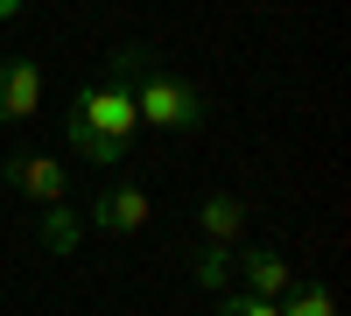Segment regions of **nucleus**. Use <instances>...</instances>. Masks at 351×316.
Listing matches in <instances>:
<instances>
[{
  "label": "nucleus",
  "mask_w": 351,
  "mask_h": 316,
  "mask_svg": "<svg viewBox=\"0 0 351 316\" xmlns=\"http://www.w3.org/2000/svg\"><path fill=\"white\" fill-rule=\"evenodd\" d=\"M141 127V106H134V84H92L77 92L71 120H64V141L84 155V162H127V141Z\"/></svg>",
  "instance_id": "nucleus-1"
},
{
  "label": "nucleus",
  "mask_w": 351,
  "mask_h": 316,
  "mask_svg": "<svg viewBox=\"0 0 351 316\" xmlns=\"http://www.w3.org/2000/svg\"><path fill=\"white\" fill-rule=\"evenodd\" d=\"M134 106H141V120L148 127H162V134H190V127H204V92L190 77H176V71H141V84H134Z\"/></svg>",
  "instance_id": "nucleus-2"
},
{
  "label": "nucleus",
  "mask_w": 351,
  "mask_h": 316,
  "mask_svg": "<svg viewBox=\"0 0 351 316\" xmlns=\"http://www.w3.org/2000/svg\"><path fill=\"white\" fill-rule=\"evenodd\" d=\"M0 176H8V190L36 197V204H64V190H71V169L56 162V155H8Z\"/></svg>",
  "instance_id": "nucleus-3"
},
{
  "label": "nucleus",
  "mask_w": 351,
  "mask_h": 316,
  "mask_svg": "<svg viewBox=\"0 0 351 316\" xmlns=\"http://www.w3.org/2000/svg\"><path fill=\"white\" fill-rule=\"evenodd\" d=\"M92 225H99V232H112V239L141 232V225H148V190H141V183H112V190H99V197H92Z\"/></svg>",
  "instance_id": "nucleus-4"
},
{
  "label": "nucleus",
  "mask_w": 351,
  "mask_h": 316,
  "mask_svg": "<svg viewBox=\"0 0 351 316\" xmlns=\"http://www.w3.org/2000/svg\"><path fill=\"white\" fill-rule=\"evenodd\" d=\"M43 106V71L28 56H0V120H36Z\"/></svg>",
  "instance_id": "nucleus-5"
},
{
  "label": "nucleus",
  "mask_w": 351,
  "mask_h": 316,
  "mask_svg": "<svg viewBox=\"0 0 351 316\" xmlns=\"http://www.w3.org/2000/svg\"><path fill=\"white\" fill-rule=\"evenodd\" d=\"M232 274H246V295H260V302H281L288 289H295V274H288V260H281V253H267V246H246Z\"/></svg>",
  "instance_id": "nucleus-6"
},
{
  "label": "nucleus",
  "mask_w": 351,
  "mask_h": 316,
  "mask_svg": "<svg viewBox=\"0 0 351 316\" xmlns=\"http://www.w3.org/2000/svg\"><path fill=\"white\" fill-rule=\"evenodd\" d=\"M197 218H204V239H211V246H232V239L246 232V218H253V211L239 204V197H204V211H197Z\"/></svg>",
  "instance_id": "nucleus-7"
},
{
  "label": "nucleus",
  "mask_w": 351,
  "mask_h": 316,
  "mask_svg": "<svg viewBox=\"0 0 351 316\" xmlns=\"http://www.w3.org/2000/svg\"><path fill=\"white\" fill-rule=\"evenodd\" d=\"M281 316H337V295L324 281H295V289L281 295Z\"/></svg>",
  "instance_id": "nucleus-8"
},
{
  "label": "nucleus",
  "mask_w": 351,
  "mask_h": 316,
  "mask_svg": "<svg viewBox=\"0 0 351 316\" xmlns=\"http://www.w3.org/2000/svg\"><path fill=\"white\" fill-rule=\"evenodd\" d=\"M232 267H239V260H232V246H204V253H197V289H225Z\"/></svg>",
  "instance_id": "nucleus-9"
},
{
  "label": "nucleus",
  "mask_w": 351,
  "mask_h": 316,
  "mask_svg": "<svg viewBox=\"0 0 351 316\" xmlns=\"http://www.w3.org/2000/svg\"><path fill=\"white\" fill-rule=\"evenodd\" d=\"M43 239H49V253H71V246H77V211L49 204V218H43Z\"/></svg>",
  "instance_id": "nucleus-10"
},
{
  "label": "nucleus",
  "mask_w": 351,
  "mask_h": 316,
  "mask_svg": "<svg viewBox=\"0 0 351 316\" xmlns=\"http://www.w3.org/2000/svg\"><path fill=\"white\" fill-rule=\"evenodd\" d=\"M218 316H281V302H260V295H225Z\"/></svg>",
  "instance_id": "nucleus-11"
},
{
  "label": "nucleus",
  "mask_w": 351,
  "mask_h": 316,
  "mask_svg": "<svg viewBox=\"0 0 351 316\" xmlns=\"http://www.w3.org/2000/svg\"><path fill=\"white\" fill-rule=\"evenodd\" d=\"M14 8H21V0H0V14H14Z\"/></svg>",
  "instance_id": "nucleus-12"
}]
</instances>
